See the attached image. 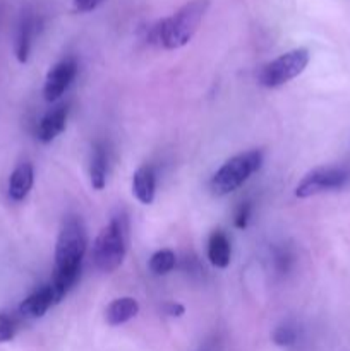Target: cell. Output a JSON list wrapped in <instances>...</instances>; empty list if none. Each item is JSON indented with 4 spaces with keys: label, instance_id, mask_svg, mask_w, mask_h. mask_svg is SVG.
<instances>
[{
    "label": "cell",
    "instance_id": "obj_16",
    "mask_svg": "<svg viewBox=\"0 0 350 351\" xmlns=\"http://www.w3.org/2000/svg\"><path fill=\"white\" fill-rule=\"evenodd\" d=\"M175 263H177V257H175V254L172 252L170 249L158 250V252H154L153 256H151L150 269L151 273L161 276V274L170 273L175 267Z\"/></svg>",
    "mask_w": 350,
    "mask_h": 351
},
{
    "label": "cell",
    "instance_id": "obj_14",
    "mask_svg": "<svg viewBox=\"0 0 350 351\" xmlns=\"http://www.w3.org/2000/svg\"><path fill=\"white\" fill-rule=\"evenodd\" d=\"M106 167H108V156L102 144H95L91 154V165H89V177L91 185L96 191H102L106 185Z\"/></svg>",
    "mask_w": 350,
    "mask_h": 351
},
{
    "label": "cell",
    "instance_id": "obj_2",
    "mask_svg": "<svg viewBox=\"0 0 350 351\" xmlns=\"http://www.w3.org/2000/svg\"><path fill=\"white\" fill-rule=\"evenodd\" d=\"M209 7V0H191L170 17L158 21L150 33L151 43L167 50L185 47L194 38Z\"/></svg>",
    "mask_w": 350,
    "mask_h": 351
},
{
    "label": "cell",
    "instance_id": "obj_4",
    "mask_svg": "<svg viewBox=\"0 0 350 351\" xmlns=\"http://www.w3.org/2000/svg\"><path fill=\"white\" fill-rule=\"evenodd\" d=\"M127 250L126 226L120 218H112L98 233L93 245V259L102 273H113L124 263Z\"/></svg>",
    "mask_w": 350,
    "mask_h": 351
},
{
    "label": "cell",
    "instance_id": "obj_7",
    "mask_svg": "<svg viewBox=\"0 0 350 351\" xmlns=\"http://www.w3.org/2000/svg\"><path fill=\"white\" fill-rule=\"evenodd\" d=\"M78 74V62L74 58H64L48 71L43 86V96L47 101H57L65 89L71 86Z\"/></svg>",
    "mask_w": 350,
    "mask_h": 351
},
{
    "label": "cell",
    "instance_id": "obj_12",
    "mask_svg": "<svg viewBox=\"0 0 350 351\" xmlns=\"http://www.w3.org/2000/svg\"><path fill=\"white\" fill-rule=\"evenodd\" d=\"M139 312V304L132 297H122L113 300L105 311V321L108 326H120L134 319Z\"/></svg>",
    "mask_w": 350,
    "mask_h": 351
},
{
    "label": "cell",
    "instance_id": "obj_21",
    "mask_svg": "<svg viewBox=\"0 0 350 351\" xmlns=\"http://www.w3.org/2000/svg\"><path fill=\"white\" fill-rule=\"evenodd\" d=\"M163 312L167 315H170V317H180V315H184L185 308H184V305L175 304V302H167L163 307Z\"/></svg>",
    "mask_w": 350,
    "mask_h": 351
},
{
    "label": "cell",
    "instance_id": "obj_19",
    "mask_svg": "<svg viewBox=\"0 0 350 351\" xmlns=\"http://www.w3.org/2000/svg\"><path fill=\"white\" fill-rule=\"evenodd\" d=\"M249 218H250V204L249 202H242V204H240V208L237 209L233 223H235L237 228L244 230L247 226V223H249Z\"/></svg>",
    "mask_w": 350,
    "mask_h": 351
},
{
    "label": "cell",
    "instance_id": "obj_18",
    "mask_svg": "<svg viewBox=\"0 0 350 351\" xmlns=\"http://www.w3.org/2000/svg\"><path fill=\"white\" fill-rule=\"evenodd\" d=\"M16 335V322L9 315L0 314V343L10 341Z\"/></svg>",
    "mask_w": 350,
    "mask_h": 351
},
{
    "label": "cell",
    "instance_id": "obj_8",
    "mask_svg": "<svg viewBox=\"0 0 350 351\" xmlns=\"http://www.w3.org/2000/svg\"><path fill=\"white\" fill-rule=\"evenodd\" d=\"M55 298L51 293V288L43 287L40 290H36L34 293H31L30 297L24 298L23 304L19 305V314L26 319H40L43 317L48 312V308L54 307Z\"/></svg>",
    "mask_w": 350,
    "mask_h": 351
},
{
    "label": "cell",
    "instance_id": "obj_13",
    "mask_svg": "<svg viewBox=\"0 0 350 351\" xmlns=\"http://www.w3.org/2000/svg\"><path fill=\"white\" fill-rule=\"evenodd\" d=\"M230 256H232V247L230 240L222 230H215L209 235L208 240V259L215 267L225 269L230 264Z\"/></svg>",
    "mask_w": 350,
    "mask_h": 351
},
{
    "label": "cell",
    "instance_id": "obj_15",
    "mask_svg": "<svg viewBox=\"0 0 350 351\" xmlns=\"http://www.w3.org/2000/svg\"><path fill=\"white\" fill-rule=\"evenodd\" d=\"M34 36V19L33 17H24L23 23L19 26V33H17L16 40V57L21 64L27 62L31 51V43H33Z\"/></svg>",
    "mask_w": 350,
    "mask_h": 351
},
{
    "label": "cell",
    "instance_id": "obj_3",
    "mask_svg": "<svg viewBox=\"0 0 350 351\" xmlns=\"http://www.w3.org/2000/svg\"><path fill=\"white\" fill-rule=\"evenodd\" d=\"M261 165H263V153L261 151L253 149L237 154L216 170V173L211 177V182H209V189L218 197L232 194L233 191H237L240 185L249 180L254 171L259 170Z\"/></svg>",
    "mask_w": 350,
    "mask_h": 351
},
{
    "label": "cell",
    "instance_id": "obj_11",
    "mask_svg": "<svg viewBox=\"0 0 350 351\" xmlns=\"http://www.w3.org/2000/svg\"><path fill=\"white\" fill-rule=\"evenodd\" d=\"M67 123V110L64 106L50 110L43 119L40 120L36 129V136L41 143H51L57 136H60Z\"/></svg>",
    "mask_w": 350,
    "mask_h": 351
},
{
    "label": "cell",
    "instance_id": "obj_10",
    "mask_svg": "<svg viewBox=\"0 0 350 351\" xmlns=\"http://www.w3.org/2000/svg\"><path fill=\"white\" fill-rule=\"evenodd\" d=\"M156 192V175L154 170L148 165L137 168L132 177V194L136 195L141 204H151L154 201Z\"/></svg>",
    "mask_w": 350,
    "mask_h": 351
},
{
    "label": "cell",
    "instance_id": "obj_5",
    "mask_svg": "<svg viewBox=\"0 0 350 351\" xmlns=\"http://www.w3.org/2000/svg\"><path fill=\"white\" fill-rule=\"evenodd\" d=\"M309 64V51L305 48H295L268 62L257 74V81L264 88H280L305 71Z\"/></svg>",
    "mask_w": 350,
    "mask_h": 351
},
{
    "label": "cell",
    "instance_id": "obj_17",
    "mask_svg": "<svg viewBox=\"0 0 350 351\" xmlns=\"http://www.w3.org/2000/svg\"><path fill=\"white\" fill-rule=\"evenodd\" d=\"M297 339V332L292 326H280L273 332V343L278 346H292Z\"/></svg>",
    "mask_w": 350,
    "mask_h": 351
},
{
    "label": "cell",
    "instance_id": "obj_6",
    "mask_svg": "<svg viewBox=\"0 0 350 351\" xmlns=\"http://www.w3.org/2000/svg\"><path fill=\"white\" fill-rule=\"evenodd\" d=\"M350 182V170L345 167H319L309 171L295 189L299 199H307L323 192L340 191Z\"/></svg>",
    "mask_w": 350,
    "mask_h": 351
},
{
    "label": "cell",
    "instance_id": "obj_20",
    "mask_svg": "<svg viewBox=\"0 0 350 351\" xmlns=\"http://www.w3.org/2000/svg\"><path fill=\"white\" fill-rule=\"evenodd\" d=\"M105 0H72V7L75 12H91L100 7Z\"/></svg>",
    "mask_w": 350,
    "mask_h": 351
},
{
    "label": "cell",
    "instance_id": "obj_1",
    "mask_svg": "<svg viewBox=\"0 0 350 351\" xmlns=\"http://www.w3.org/2000/svg\"><path fill=\"white\" fill-rule=\"evenodd\" d=\"M86 232L81 219L67 218L58 233L55 245V271L48 287L51 288L55 304L71 291L81 273L82 257L86 254Z\"/></svg>",
    "mask_w": 350,
    "mask_h": 351
},
{
    "label": "cell",
    "instance_id": "obj_9",
    "mask_svg": "<svg viewBox=\"0 0 350 351\" xmlns=\"http://www.w3.org/2000/svg\"><path fill=\"white\" fill-rule=\"evenodd\" d=\"M34 182V170L31 163H21L14 168V171L10 173L9 178V197L12 201L19 202L24 201L30 194V191L33 189Z\"/></svg>",
    "mask_w": 350,
    "mask_h": 351
}]
</instances>
